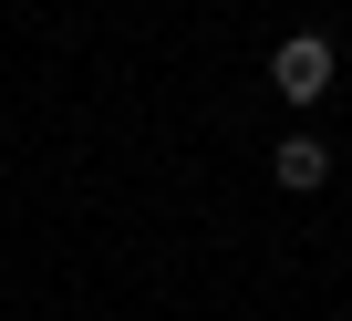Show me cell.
<instances>
[{
	"instance_id": "cell-1",
	"label": "cell",
	"mask_w": 352,
	"mask_h": 321,
	"mask_svg": "<svg viewBox=\"0 0 352 321\" xmlns=\"http://www.w3.org/2000/svg\"><path fill=\"white\" fill-rule=\"evenodd\" d=\"M270 83H280V104H321V93L342 83V52H331L321 32H290V42L270 52Z\"/></svg>"
},
{
	"instance_id": "cell-2",
	"label": "cell",
	"mask_w": 352,
	"mask_h": 321,
	"mask_svg": "<svg viewBox=\"0 0 352 321\" xmlns=\"http://www.w3.org/2000/svg\"><path fill=\"white\" fill-rule=\"evenodd\" d=\"M270 177H280L290 197H311V187L331 177V145H321V135H280V155H270Z\"/></svg>"
}]
</instances>
